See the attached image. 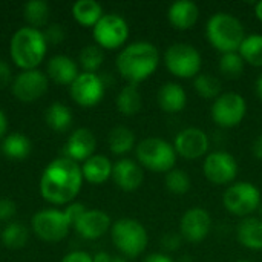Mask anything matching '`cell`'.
<instances>
[{"label":"cell","instance_id":"6da1fadb","mask_svg":"<svg viewBox=\"0 0 262 262\" xmlns=\"http://www.w3.org/2000/svg\"><path fill=\"white\" fill-rule=\"evenodd\" d=\"M83 184V173L78 163L68 157L51 161L40 178V193L45 201L54 206L71 204Z\"/></svg>","mask_w":262,"mask_h":262},{"label":"cell","instance_id":"7a4b0ae2","mask_svg":"<svg viewBox=\"0 0 262 262\" xmlns=\"http://www.w3.org/2000/svg\"><path fill=\"white\" fill-rule=\"evenodd\" d=\"M160 58L161 55L155 45L150 41H135L120 51L117 71L129 84H138L155 74Z\"/></svg>","mask_w":262,"mask_h":262},{"label":"cell","instance_id":"3957f363","mask_svg":"<svg viewBox=\"0 0 262 262\" xmlns=\"http://www.w3.org/2000/svg\"><path fill=\"white\" fill-rule=\"evenodd\" d=\"M48 41L43 31L31 26H23L11 37L9 54L15 66L23 71L35 69L46 57Z\"/></svg>","mask_w":262,"mask_h":262},{"label":"cell","instance_id":"277c9868","mask_svg":"<svg viewBox=\"0 0 262 262\" xmlns=\"http://www.w3.org/2000/svg\"><path fill=\"white\" fill-rule=\"evenodd\" d=\"M206 37L223 55L239 51V46L246 38V29L238 17L229 12H216L210 15L206 23Z\"/></svg>","mask_w":262,"mask_h":262},{"label":"cell","instance_id":"5b68a950","mask_svg":"<svg viewBox=\"0 0 262 262\" xmlns=\"http://www.w3.org/2000/svg\"><path fill=\"white\" fill-rule=\"evenodd\" d=\"M137 163L155 173H167L177 167V150L172 143L158 138L149 137L141 140L135 146Z\"/></svg>","mask_w":262,"mask_h":262},{"label":"cell","instance_id":"8992f818","mask_svg":"<svg viewBox=\"0 0 262 262\" xmlns=\"http://www.w3.org/2000/svg\"><path fill=\"white\" fill-rule=\"evenodd\" d=\"M114 246L124 258L140 256L149 244V235L144 226L134 218H121L111 227Z\"/></svg>","mask_w":262,"mask_h":262},{"label":"cell","instance_id":"52a82bcc","mask_svg":"<svg viewBox=\"0 0 262 262\" xmlns=\"http://www.w3.org/2000/svg\"><path fill=\"white\" fill-rule=\"evenodd\" d=\"M164 64L173 77L189 80L201 74L203 57L193 45L173 43L164 52Z\"/></svg>","mask_w":262,"mask_h":262},{"label":"cell","instance_id":"ba28073f","mask_svg":"<svg viewBox=\"0 0 262 262\" xmlns=\"http://www.w3.org/2000/svg\"><path fill=\"white\" fill-rule=\"evenodd\" d=\"M262 204L261 190L249 181H236L230 184L223 195L224 209L241 218L250 216Z\"/></svg>","mask_w":262,"mask_h":262},{"label":"cell","instance_id":"9c48e42d","mask_svg":"<svg viewBox=\"0 0 262 262\" xmlns=\"http://www.w3.org/2000/svg\"><path fill=\"white\" fill-rule=\"evenodd\" d=\"M247 114V101L238 92H223L213 100L210 117L213 123L223 129H233L243 123Z\"/></svg>","mask_w":262,"mask_h":262},{"label":"cell","instance_id":"30bf717a","mask_svg":"<svg viewBox=\"0 0 262 262\" xmlns=\"http://www.w3.org/2000/svg\"><path fill=\"white\" fill-rule=\"evenodd\" d=\"M32 232L43 241L58 243L64 239L72 227L64 212L55 209H46L37 212L31 220Z\"/></svg>","mask_w":262,"mask_h":262},{"label":"cell","instance_id":"8fae6325","mask_svg":"<svg viewBox=\"0 0 262 262\" xmlns=\"http://www.w3.org/2000/svg\"><path fill=\"white\" fill-rule=\"evenodd\" d=\"M92 35L101 49H118L129 38V25L118 14H104L92 28Z\"/></svg>","mask_w":262,"mask_h":262},{"label":"cell","instance_id":"7c38bea8","mask_svg":"<svg viewBox=\"0 0 262 262\" xmlns=\"http://www.w3.org/2000/svg\"><path fill=\"white\" fill-rule=\"evenodd\" d=\"M203 172L207 181L215 186L233 184L238 173L239 166L236 158L226 150H213L206 155L203 163Z\"/></svg>","mask_w":262,"mask_h":262},{"label":"cell","instance_id":"4fadbf2b","mask_svg":"<svg viewBox=\"0 0 262 262\" xmlns=\"http://www.w3.org/2000/svg\"><path fill=\"white\" fill-rule=\"evenodd\" d=\"M69 94L77 104L83 107H92L103 100L104 83L97 74L81 72L69 86Z\"/></svg>","mask_w":262,"mask_h":262},{"label":"cell","instance_id":"5bb4252c","mask_svg":"<svg viewBox=\"0 0 262 262\" xmlns=\"http://www.w3.org/2000/svg\"><path fill=\"white\" fill-rule=\"evenodd\" d=\"M212 216L203 207L186 210L180 220V235L184 241L198 244L203 243L212 230Z\"/></svg>","mask_w":262,"mask_h":262},{"label":"cell","instance_id":"9a60e30c","mask_svg":"<svg viewBox=\"0 0 262 262\" xmlns=\"http://www.w3.org/2000/svg\"><path fill=\"white\" fill-rule=\"evenodd\" d=\"M172 144L178 157H183L186 160H198L207 154L210 147V140L203 129L186 127L177 134Z\"/></svg>","mask_w":262,"mask_h":262},{"label":"cell","instance_id":"2e32d148","mask_svg":"<svg viewBox=\"0 0 262 262\" xmlns=\"http://www.w3.org/2000/svg\"><path fill=\"white\" fill-rule=\"evenodd\" d=\"M48 91V77L38 71H21L12 81V94L23 103H32L41 98Z\"/></svg>","mask_w":262,"mask_h":262},{"label":"cell","instance_id":"e0dca14e","mask_svg":"<svg viewBox=\"0 0 262 262\" xmlns=\"http://www.w3.org/2000/svg\"><path fill=\"white\" fill-rule=\"evenodd\" d=\"M112 227V221L111 216L103 212V210H86L74 224V229L77 230V233L89 241L94 239H100L101 236H104Z\"/></svg>","mask_w":262,"mask_h":262},{"label":"cell","instance_id":"ac0fdd59","mask_svg":"<svg viewBox=\"0 0 262 262\" xmlns=\"http://www.w3.org/2000/svg\"><path fill=\"white\" fill-rule=\"evenodd\" d=\"M112 180L121 190L134 192L141 187L144 181V172L137 161L129 158H121L114 164Z\"/></svg>","mask_w":262,"mask_h":262},{"label":"cell","instance_id":"d6986e66","mask_svg":"<svg viewBox=\"0 0 262 262\" xmlns=\"http://www.w3.org/2000/svg\"><path fill=\"white\" fill-rule=\"evenodd\" d=\"M95 147H97V138L92 130L86 127H80L72 132V135L66 141V157L71 158L75 163L86 161L92 155H95Z\"/></svg>","mask_w":262,"mask_h":262},{"label":"cell","instance_id":"ffe728a7","mask_svg":"<svg viewBox=\"0 0 262 262\" xmlns=\"http://www.w3.org/2000/svg\"><path fill=\"white\" fill-rule=\"evenodd\" d=\"M167 20L178 31L192 29L200 20V8L192 0L173 2L167 9Z\"/></svg>","mask_w":262,"mask_h":262},{"label":"cell","instance_id":"44dd1931","mask_svg":"<svg viewBox=\"0 0 262 262\" xmlns=\"http://www.w3.org/2000/svg\"><path fill=\"white\" fill-rule=\"evenodd\" d=\"M158 106L166 114H178L187 106L186 89L175 81H167L161 84L157 94Z\"/></svg>","mask_w":262,"mask_h":262},{"label":"cell","instance_id":"7402d4cb","mask_svg":"<svg viewBox=\"0 0 262 262\" xmlns=\"http://www.w3.org/2000/svg\"><path fill=\"white\" fill-rule=\"evenodd\" d=\"M238 243L249 250L261 252L262 250V220L255 216L243 218L236 227Z\"/></svg>","mask_w":262,"mask_h":262},{"label":"cell","instance_id":"603a6c76","mask_svg":"<svg viewBox=\"0 0 262 262\" xmlns=\"http://www.w3.org/2000/svg\"><path fill=\"white\" fill-rule=\"evenodd\" d=\"M78 74L75 61L68 55H55L48 63V77L57 84L71 86Z\"/></svg>","mask_w":262,"mask_h":262},{"label":"cell","instance_id":"cb8c5ba5","mask_svg":"<svg viewBox=\"0 0 262 262\" xmlns=\"http://www.w3.org/2000/svg\"><path fill=\"white\" fill-rule=\"evenodd\" d=\"M112 169H114V164L111 163L107 157L92 155L81 166L83 180H86L91 184H103L109 178H112Z\"/></svg>","mask_w":262,"mask_h":262},{"label":"cell","instance_id":"d4e9b609","mask_svg":"<svg viewBox=\"0 0 262 262\" xmlns=\"http://www.w3.org/2000/svg\"><path fill=\"white\" fill-rule=\"evenodd\" d=\"M74 18L86 28H94L98 20L104 15L103 8L95 0H78L72 5Z\"/></svg>","mask_w":262,"mask_h":262},{"label":"cell","instance_id":"484cf974","mask_svg":"<svg viewBox=\"0 0 262 262\" xmlns=\"http://www.w3.org/2000/svg\"><path fill=\"white\" fill-rule=\"evenodd\" d=\"M2 152L6 158L14 161H21L31 154V141L26 135L14 132L3 138Z\"/></svg>","mask_w":262,"mask_h":262},{"label":"cell","instance_id":"4316f807","mask_svg":"<svg viewBox=\"0 0 262 262\" xmlns=\"http://www.w3.org/2000/svg\"><path fill=\"white\" fill-rule=\"evenodd\" d=\"M143 107V97L137 84L124 86L117 97V109L126 117L137 115Z\"/></svg>","mask_w":262,"mask_h":262},{"label":"cell","instance_id":"83f0119b","mask_svg":"<svg viewBox=\"0 0 262 262\" xmlns=\"http://www.w3.org/2000/svg\"><path fill=\"white\" fill-rule=\"evenodd\" d=\"M107 144L114 155H124L135 147V134L126 126H117L109 132Z\"/></svg>","mask_w":262,"mask_h":262},{"label":"cell","instance_id":"f1b7e54d","mask_svg":"<svg viewBox=\"0 0 262 262\" xmlns=\"http://www.w3.org/2000/svg\"><path fill=\"white\" fill-rule=\"evenodd\" d=\"M72 112L71 109L63 103H52L45 114L46 124L57 132H64L72 124Z\"/></svg>","mask_w":262,"mask_h":262},{"label":"cell","instance_id":"f546056e","mask_svg":"<svg viewBox=\"0 0 262 262\" xmlns=\"http://www.w3.org/2000/svg\"><path fill=\"white\" fill-rule=\"evenodd\" d=\"M239 55L244 63L262 68V34H249L239 46Z\"/></svg>","mask_w":262,"mask_h":262},{"label":"cell","instance_id":"4dcf8cb0","mask_svg":"<svg viewBox=\"0 0 262 262\" xmlns=\"http://www.w3.org/2000/svg\"><path fill=\"white\" fill-rule=\"evenodd\" d=\"M23 15L31 28H40L46 25L49 17V5L45 0H31L23 6Z\"/></svg>","mask_w":262,"mask_h":262},{"label":"cell","instance_id":"1f68e13d","mask_svg":"<svg viewBox=\"0 0 262 262\" xmlns=\"http://www.w3.org/2000/svg\"><path fill=\"white\" fill-rule=\"evenodd\" d=\"M193 88L196 94L206 100H216L221 92V81L210 74H200L193 78Z\"/></svg>","mask_w":262,"mask_h":262},{"label":"cell","instance_id":"d6a6232c","mask_svg":"<svg viewBox=\"0 0 262 262\" xmlns=\"http://www.w3.org/2000/svg\"><path fill=\"white\" fill-rule=\"evenodd\" d=\"M164 186L166 189L177 195V196H181V195H186L190 189H192V180L189 177V173L183 169H172L170 172L166 173V178H164Z\"/></svg>","mask_w":262,"mask_h":262},{"label":"cell","instance_id":"836d02e7","mask_svg":"<svg viewBox=\"0 0 262 262\" xmlns=\"http://www.w3.org/2000/svg\"><path fill=\"white\" fill-rule=\"evenodd\" d=\"M29 238L28 229L18 223H11L6 226V229L2 232V241L8 249H21L26 246Z\"/></svg>","mask_w":262,"mask_h":262},{"label":"cell","instance_id":"e575fe53","mask_svg":"<svg viewBox=\"0 0 262 262\" xmlns=\"http://www.w3.org/2000/svg\"><path fill=\"white\" fill-rule=\"evenodd\" d=\"M103 61H104V52L97 45H89L83 48L80 52V64L84 69V72L95 74L103 64Z\"/></svg>","mask_w":262,"mask_h":262},{"label":"cell","instance_id":"d590c367","mask_svg":"<svg viewBox=\"0 0 262 262\" xmlns=\"http://www.w3.org/2000/svg\"><path fill=\"white\" fill-rule=\"evenodd\" d=\"M246 63L239 52H229L223 54L220 58V72L227 78H238L243 75Z\"/></svg>","mask_w":262,"mask_h":262},{"label":"cell","instance_id":"8d00e7d4","mask_svg":"<svg viewBox=\"0 0 262 262\" xmlns=\"http://www.w3.org/2000/svg\"><path fill=\"white\" fill-rule=\"evenodd\" d=\"M43 34H45L46 41L48 43H54V45L63 41V38H64V29L60 25H49Z\"/></svg>","mask_w":262,"mask_h":262},{"label":"cell","instance_id":"74e56055","mask_svg":"<svg viewBox=\"0 0 262 262\" xmlns=\"http://www.w3.org/2000/svg\"><path fill=\"white\" fill-rule=\"evenodd\" d=\"M181 235L178 233H166L163 238H161V247L169 250V252H173V250H178L180 246H181Z\"/></svg>","mask_w":262,"mask_h":262},{"label":"cell","instance_id":"f35d334b","mask_svg":"<svg viewBox=\"0 0 262 262\" xmlns=\"http://www.w3.org/2000/svg\"><path fill=\"white\" fill-rule=\"evenodd\" d=\"M84 212H86V207H84V204H81V203H71V204L66 207V210H64V213H66V216L69 218L72 227H74V224L77 223V220H78Z\"/></svg>","mask_w":262,"mask_h":262},{"label":"cell","instance_id":"ab89813d","mask_svg":"<svg viewBox=\"0 0 262 262\" xmlns=\"http://www.w3.org/2000/svg\"><path fill=\"white\" fill-rule=\"evenodd\" d=\"M17 209L14 201L11 200H0V221H8L11 218H14Z\"/></svg>","mask_w":262,"mask_h":262},{"label":"cell","instance_id":"60d3db41","mask_svg":"<svg viewBox=\"0 0 262 262\" xmlns=\"http://www.w3.org/2000/svg\"><path fill=\"white\" fill-rule=\"evenodd\" d=\"M61 262H94V256H91L89 253L86 252H81V250H75V252H71L68 253Z\"/></svg>","mask_w":262,"mask_h":262},{"label":"cell","instance_id":"b9f144b4","mask_svg":"<svg viewBox=\"0 0 262 262\" xmlns=\"http://www.w3.org/2000/svg\"><path fill=\"white\" fill-rule=\"evenodd\" d=\"M11 68L6 61L0 60V88H5L11 81Z\"/></svg>","mask_w":262,"mask_h":262},{"label":"cell","instance_id":"7bdbcfd3","mask_svg":"<svg viewBox=\"0 0 262 262\" xmlns=\"http://www.w3.org/2000/svg\"><path fill=\"white\" fill-rule=\"evenodd\" d=\"M94 262H127V259L123 256H112L107 252H98L94 256Z\"/></svg>","mask_w":262,"mask_h":262},{"label":"cell","instance_id":"ee69618b","mask_svg":"<svg viewBox=\"0 0 262 262\" xmlns=\"http://www.w3.org/2000/svg\"><path fill=\"white\" fill-rule=\"evenodd\" d=\"M143 262H175L173 261V258H170L169 255H166V253H150V255H147Z\"/></svg>","mask_w":262,"mask_h":262},{"label":"cell","instance_id":"f6af8a7d","mask_svg":"<svg viewBox=\"0 0 262 262\" xmlns=\"http://www.w3.org/2000/svg\"><path fill=\"white\" fill-rule=\"evenodd\" d=\"M252 152L255 155V158H258L259 161H262V134H259L255 141H253V146H252Z\"/></svg>","mask_w":262,"mask_h":262},{"label":"cell","instance_id":"bcb514c9","mask_svg":"<svg viewBox=\"0 0 262 262\" xmlns=\"http://www.w3.org/2000/svg\"><path fill=\"white\" fill-rule=\"evenodd\" d=\"M6 130H8V120L3 111L0 109V140L6 135Z\"/></svg>","mask_w":262,"mask_h":262},{"label":"cell","instance_id":"7dc6e473","mask_svg":"<svg viewBox=\"0 0 262 262\" xmlns=\"http://www.w3.org/2000/svg\"><path fill=\"white\" fill-rule=\"evenodd\" d=\"M255 15L259 21H262V0L255 5Z\"/></svg>","mask_w":262,"mask_h":262},{"label":"cell","instance_id":"c3c4849f","mask_svg":"<svg viewBox=\"0 0 262 262\" xmlns=\"http://www.w3.org/2000/svg\"><path fill=\"white\" fill-rule=\"evenodd\" d=\"M256 95L259 97V100L262 101V74L256 80Z\"/></svg>","mask_w":262,"mask_h":262},{"label":"cell","instance_id":"681fc988","mask_svg":"<svg viewBox=\"0 0 262 262\" xmlns=\"http://www.w3.org/2000/svg\"><path fill=\"white\" fill-rule=\"evenodd\" d=\"M258 212H259V216H261V220H262V204L259 206V209H258Z\"/></svg>","mask_w":262,"mask_h":262},{"label":"cell","instance_id":"f907efd6","mask_svg":"<svg viewBox=\"0 0 262 262\" xmlns=\"http://www.w3.org/2000/svg\"><path fill=\"white\" fill-rule=\"evenodd\" d=\"M236 262H253V261H246V259H243V261H236Z\"/></svg>","mask_w":262,"mask_h":262},{"label":"cell","instance_id":"816d5d0a","mask_svg":"<svg viewBox=\"0 0 262 262\" xmlns=\"http://www.w3.org/2000/svg\"><path fill=\"white\" fill-rule=\"evenodd\" d=\"M0 236H2V232H0Z\"/></svg>","mask_w":262,"mask_h":262}]
</instances>
